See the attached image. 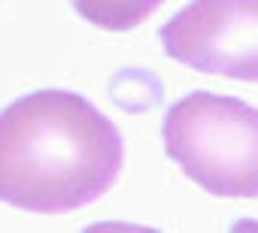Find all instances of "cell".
Instances as JSON below:
<instances>
[{
	"label": "cell",
	"instance_id": "277c9868",
	"mask_svg": "<svg viewBox=\"0 0 258 233\" xmlns=\"http://www.w3.org/2000/svg\"><path fill=\"white\" fill-rule=\"evenodd\" d=\"M73 10L100 31H134L164 0H70Z\"/></svg>",
	"mask_w": 258,
	"mask_h": 233
},
{
	"label": "cell",
	"instance_id": "3957f363",
	"mask_svg": "<svg viewBox=\"0 0 258 233\" xmlns=\"http://www.w3.org/2000/svg\"><path fill=\"white\" fill-rule=\"evenodd\" d=\"M164 52L210 76L255 82L258 0H191L161 28Z\"/></svg>",
	"mask_w": 258,
	"mask_h": 233
},
{
	"label": "cell",
	"instance_id": "6da1fadb",
	"mask_svg": "<svg viewBox=\"0 0 258 233\" xmlns=\"http://www.w3.org/2000/svg\"><path fill=\"white\" fill-rule=\"evenodd\" d=\"M118 128L76 91H31L0 109V203L61 215L100 200L118 179Z\"/></svg>",
	"mask_w": 258,
	"mask_h": 233
},
{
	"label": "cell",
	"instance_id": "7a4b0ae2",
	"mask_svg": "<svg viewBox=\"0 0 258 233\" xmlns=\"http://www.w3.org/2000/svg\"><path fill=\"white\" fill-rule=\"evenodd\" d=\"M161 140L167 158L213 197L258 194V112L246 100L191 91L167 109Z\"/></svg>",
	"mask_w": 258,
	"mask_h": 233
}]
</instances>
